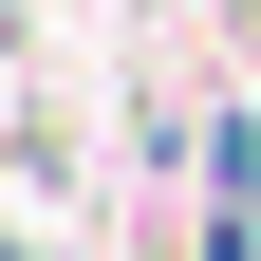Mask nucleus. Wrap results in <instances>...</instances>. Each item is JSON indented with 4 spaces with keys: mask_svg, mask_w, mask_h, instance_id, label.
I'll return each mask as SVG.
<instances>
[{
    "mask_svg": "<svg viewBox=\"0 0 261 261\" xmlns=\"http://www.w3.org/2000/svg\"><path fill=\"white\" fill-rule=\"evenodd\" d=\"M205 261H261V130H224V224H205Z\"/></svg>",
    "mask_w": 261,
    "mask_h": 261,
    "instance_id": "f257e3e1",
    "label": "nucleus"
}]
</instances>
